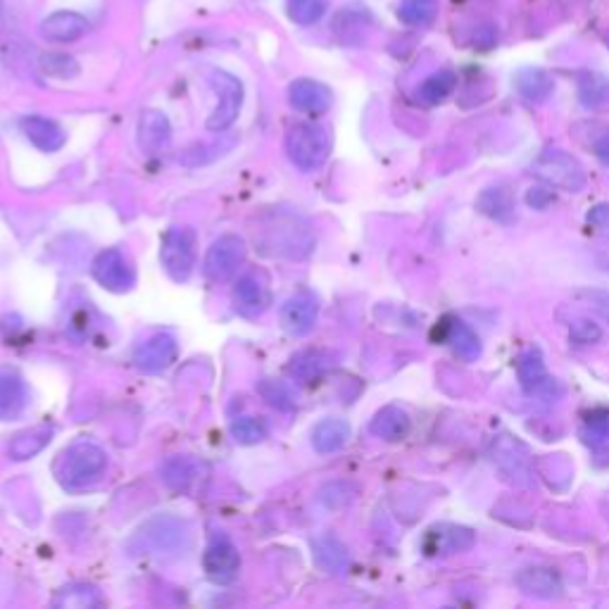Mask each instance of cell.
I'll use <instances>...</instances> for the list:
<instances>
[{
  "instance_id": "6da1fadb",
  "label": "cell",
  "mask_w": 609,
  "mask_h": 609,
  "mask_svg": "<svg viewBox=\"0 0 609 609\" xmlns=\"http://www.w3.org/2000/svg\"><path fill=\"white\" fill-rule=\"evenodd\" d=\"M105 472H108V455L93 443H74L62 452L55 464L58 481L67 491H84L103 479Z\"/></svg>"
},
{
  "instance_id": "7a4b0ae2",
  "label": "cell",
  "mask_w": 609,
  "mask_h": 609,
  "mask_svg": "<svg viewBox=\"0 0 609 609\" xmlns=\"http://www.w3.org/2000/svg\"><path fill=\"white\" fill-rule=\"evenodd\" d=\"M286 153L298 169H303V172H315V169H319L329 160V131H326L322 124H295L286 134Z\"/></svg>"
},
{
  "instance_id": "3957f363",
  "label": "cell",
  "mask_w": 609,
  "mask_h": 609,
  "mask_svg": "<svg viewBox=\"0 0 609 609\" xmlns=\"http://www.w3.org/2000/svg\"><path fill=\"white\" fill-rule=\"evenodd\" d=\"M533 177L541 179L550 188H560V191L579 193L586 186V169L576 158H571L564 150H543L531 165Z\"/></svg>"
},
{
  "instance_id": "277c9868",
  "label": "cell",
  "mask_w": 609,
  "mask_h": 609,
  "mask_svg": "<svg viewBox=\"0 0 609 609\" xmlns=\"http://www.w3.org/2000/svg\"><path fill=\"white\" fill-rule=\"evenodd\" d=\"M160 260L165 272L172 276L177 284L191 279L193 267H196V238L191 229H172L162 238Z\"/></svg>"
},
{
  "instance_id": "5b68a950",
  "label": "cell",
  "mask_w": 609,
  "mask_h": 609,
  "mask_svg": "<svg viewBox=\"0 0 609 609\" xmlns=\"http://www.w3.org/2000/svg\"><path fill=\"white\" fill-rule=\"evenodd\" d=\"M246 241L241 236L226 234L212 243L205 255V274L210 281H229L234 279L238 269L246 262Z\"/></svg>"
},
{
  "instance_id": "8992f818",
  "label": "cell",
  "mask_w": 609,
  "mask_h": 609,
  "mask_svg": "<svg viewBox=\"0 0 609 609\" xmlns=\"http://www.w3.org/2000/svg\"><path fill=\"white\" fill-rule=\"evenodd\" d=\"M91 269H93V279L112 293L131 291L136 284L134 262H131L129 255L122 253L119 248H108L103 250V253H98Z\"/></svg>"
},
{
  "instance_id": "52a82bcc",
  "label": "cell",
  "mask_w": 609,
  "mask_h": 609,
  "mask_svg": "<svg viewBox=\"0 0 609 609\" xmlns=\"http://www.w3.org/2000/svg\"><path fill=\"white\" fill-rule=\"evenodd\" d=\"M210 81H212V86H215L219 103H217L215 112L210 115V119H207V129L224 131L236 122L238 112H241L243 86H241V81L226 72H212Z\"/></svg>"
},
{
  "instance_id": "ba28073f",
  "label": "cell",
  "mask_w": 609,
  "mask_h": 609,
  "mask_svg": "<svg viewBox=\"0 0 609 609\" xmlns=\"http://www.w3.org/2000/svg\"><path fill=\"white\" fill-rule=\"evenodd\" d=\"M205 574L215 583H231L241 569V555H238L236 545L226 538H217L207 545L203 555Z\"/></svg>"
},
{
  "instance_id": "9c48e42d",
  "label": "cell",
  "mask_w": 609,
  "mask_h": 609,
  "mask_svg": "<svg viewBox=\"0 0 609 609\" xmlns=\"http://www.w3.org/2000/svg\"><path fill=\"white\" fill-rule=\"evenodd\" d=\"M177 353H179L177 338H174L172 334H155V336H150L146 343L138 345L134 362L141 372L158 374L177 360Z\"/></svg>"
},
{
  "instance_id": "30bf717a",
  "label": "cell",
  "mask_w": 609,
  "mask_h": 609,
  "mask_svg": "<svg viewBox=\"0 0 609 609\" xmlns=\"http://www.w3.org/2000/svg\"><path fill=\"white\" fill-rule=\"evenodd\" d=\"M234 307L241 317L257 319L265 315L269 307V286L262 276L246 274L236 281Z\"/></svg>"
},
{
  "instance_id": "8fae6325",
  "label": "cell",
  "mask_w": 609,
  "mask_h": 609,
  "mask_svg": "<svg viewBox=\"0 0 609 609\" xmlns=\"http://www.w3.org/2000/svg\"><path fill=\"white\" fill-rule=\"evenodd\" d=\"M319 305L310 293H298L281 307V324L291 336H307L317 324Z\"/></svg>"
},
{
  "instance_id": "7c38bea8",
  "label": "cell",
  "mask_w": 609,
  "mask_h": 609,
  "mask_svg": "<svg viewBox=\"0 0 609 609\" xmlns=\"http://www.w3.org/2000/svg\"><path fill=\"white\" fill-rule=\"evenodd\" d=\"M288 103L298 112H307V115H324L326 110L334 103V96L319 84L315 79H298L288 86Z\"/></svg>"
},
{
  "instance_id": "4fadbf2b",
  "label": "cell",
  "mask_w": 609,
  "mask_h": 609,
  "mask_svg": "<svg viewBox=\"0 0 609 609\" xmlns=\"http://www.w3.org/2000/svg\"><path fill=\"white\" fill-rule=\"evenodd\" d=\"M89 29H91V24L84 15H79V12H69V10L53 12V15L46 17V20L41 22V36L50 43L79 41Z\"/></svg>"
},
{
  "instance_id": "5bb4252c",
  "label": "cell",
  "mask_w": 609,
  "mask_h": 609,
  "mask_svg": "<svg viewBox=\"0 0 609 609\" xmlns=\"http://www.w3.org/2000/svg\"><path fill=\"white\" fill-rule=\"evenodd\" d=\"M474 545V533L464 526L441 524L431 529L424 538L426 555H455L464 552Z\"/></svg>"
},
{
  "instance_id": "9a60e30c",
  "label": "cell",
  "mask_w": 609,
  "mask_h": 609,
  "mask_svg": "<svg viewBox=\"0 0 609 609\" xmlns=\"http://www.w3.org/2000/svg\"><path fill=\"white\" fill-rule=\"evenodd\" d=\"M29 405V386L20 374L12 369H0V419L20 417Z\"/></svg>"
},
{
  "instance_id": "2e32d148",
  "label": "cell",
  "mask_w": 609,
  "mask_h": 609,
  "mask_svg": "<svg viewBox=\"0 0 609 609\" xmlns=\"http://www.w3.org/2000/svg\"><path fill=\"white\" fill-rule=\"evenodd\" d=\"M22 131L27 134V138L36 148L43 150V153H58V150L67 143L65 129L48 117H39V115L24 117Z\"/></svg>"
},
{
  "instance_id": "e0dca14e",
  "label": "cell",
  "mask_w": 609,
  "mask_h": 609,
  "mask_svg": "<svg viewBox=\"0 0 609 609\" xmlns=\"http://www.w3.org/2000/svg\"><path fill=\"white\" fill-rule=\"evenodd\" d=\"M169 138H172V127H169L167 115L160 110H146L138 119V146L146 153L155 155L162 148H167Z\"/></svg>"
},
{
  "instance_id": "ac0fdd59",
  "label": "cell",
  "mask_w": 609,
  "mask_h": 609,
  "mask_svg": "<svg viewBox=\"0 0 609 609\" xmlns=\"http://www.w3.org/2000/svg\"><path fill=\"white\" fill-rule=\"evenodd\" d=\"M369 431H372L376 438H381V441H388V443L403 441V438L410 436L412 419H410V414H407L405 410H400V407L388 405V407H384V410H379L374 414L372 424H369Z\"/></svg>"
},
{
  "instance_id": "d6986e66",
  "label": "cell",
  "mask_w": 609,
  "mask_h": 609,
  "mask_svg": "<svg viewBox=\"0 0 609 609\" xmlns=\"http://www.w3.org/2000/svg\"><path fill=\"white\" fill-rule=\"evenodd\" d=\"M517 586L524 590L526 595L541 600H555L562 595V581L555 571L548 567H531L517 574Z\"/></svg>"
},
{
  "instance_id": "ffe728a7",
  "label": "cell",
  "mask_w": 609,
  "mask_h": 609,
  "mask_svg": "<svg viewBox=\"0 0 609 609\" xmlns=\"http://www.w3.org/2000/svg\"><path fill=\"white\" fill-rule=\"evenodd\" d=\"M519 381L524 386L526 393L531 395H543L545 391H552L555 381L550 379L548 369H545V362L538 350H529L519 357Z\"/></svg>"
},
{
  "instance_id": "44dd1931",
  "label": "cell",
  "mask_w": 609,
  "mask_h": 609,
  "mask_svg": "<svg viewBox=\"0 0 609 609\" xmlns=\"http://www.w3.org/2000/svg\"><path fill=\"white\" fill-rule=\"evenodd\" d=\"M479 210L486 217L495 219L500 224H510L514 219V212H517V200H514L512 191L507 186H493L486 188L481 193L479 200H476Z\"/></svg>"
},
{
  "instance_id": "7402d4cb",
  "label": "cell",
  "mask_w": 609,
  "mask_h": 609,
  "mask_svg": "<svg viewBox=\"0 0 609 609\" xmlns=\"http://www.w3.org/2000/svg\"><path fill=\"white\" fill-rule=\"evenodd\" d=\"M350 438V424L345 419H322L312 431V445L319 455H331V452H338L348 443Z\"/></svg>"
},
{
  "instance_id": "603a6c76",
  "label": "cell",
  "mask_w": 609,
  "mask_h": 609,
  "mask_svg": "<svg viewBox=\"0 0 609 609\" xmlns=\"http://www.w3.org/2000/svg\"><path fill=\"white\" fill-rule=\"evenodd\" d=\"M445 341L450 343L452 353L464 362H476L481 357L479 336L474 334L472 326L460 322V319H452L448 326V334H445Z\"/></svg>"
},
{
  "instance_id": "cb8c5ba5",
  "label": "cell",
  "mask_w": 609,
  "mask_h": 609,
  "mask_svg": "<svg viewBox=\"0 0 609 609\" xmlns=\"http://www.w3.org/2000/svg\"><path fill=\"white\" fill-rule=\"evenodd\" d=\"M143 536H146V541L150 543V550L162 555V552H167V550H177L179 543L186 538V533H184V526H181L179 521L158 519L148 526Z\"/></svg>"
},
{
  "instance_id": "d4e9b609",
  "label": "cell",
  "mask_w": 609,
  "mask_h": 609,
  "mask_svg": "<svg viewBox=\"0 0 609 609\" xmlns=\"http://www.w3.org/2000/svg\"><path fill=\"white\" fill-rule=\"evenodd\" d=\"M312 550H315L317 567L329 571V574H341L350 562L345 545L334 536H319L317 541L312 543Z\"/></svg>"
},
{
  "instance_id": "484cf974",
  "label": "cell",
  "mask_w": 609,
  "mask_h": 609,
  "mask_svg": "<svg viewBox=\"0 0 609 609\" xmlns=\"http://www.w3.org/2000/svg\"><path fill=\"white\" fill-rule=\"evenodd\" d=\"M50 436H53V429L50 426H34V429L17 433L15 441L10 443V457L12 460H29V457L39 455V452L46 448L50 443Z\"/></svg>"
},
{
  "instance_id": "4316f807",
  "label": "cell",
  "mask_w": 609,
  "mask_h": 609,
  "mask_svg": "<svg viewBox=\"0 0 609 609\" xmlns=\"http://www.w3.org/2000/svg\"><path fill=\"white\" fill-rule=\"evenodd\" d=\"M457 86V74L450 69H441V72L431 74L429 79L422 81V86L417 89V100L424 105H438L455 91Z\"/></svg>"
},
{
  "instance_id": "83f0119b",
  "label": "cell",
  "mask_w": 609,
  "mask_h": 609,
  "mask_svg": "<svg viewBox=\"0 0 609 609\" xmlns=\"http://www.w3.org/2000/svg\"><path fill=\"white\" fill-rule=\"evenodd\" d=\"M438 15V0H400L398 17L407 27H429Z\"/></svg>"
},
{
  "instance_id": "f1b7e54d",
  "label": "cell",
  "mask_w": 609,
  "mask_h": 609,
  "mask_svg": "<svg viewBox=\"0 0 609 609\" xmlns=\"http://www.w3.org/2000/svg\"><path fill=\"white\" fill-rule=\"evenodd\" d=\"M517 89L521 96L533 100V103H543L552 93V79L541 69H526L517 77Z\"/></svg>"
},
{
  "instance_id": "f546056e",
  "label": "cell",
  "mask_w": 609,
  "mask_h": 609,
  "mask_svg": "<svg viewBox=\"0 0 609 609\" xmlns=\"http://www.w3.org/2000/svg\"><path fill=\"white\" fill-rule=\"evenodd\" d=\"M286 12L300 27H312L324 17L326 0H286Z\"/></svg>"
},
{
  "instance_id": "4dcf8cb0",
  "label": "cell",
  "mask_w": 609,
  "mask_h": 609,
  "mask_svg": "<svg viewBox=\"0 0 609 609\" xmlns=\"http://www.w3.org/2000/svg\"><path fill=\"white\" fill-rule=\"evenodd\" d=\"M326 364H329V360H326L324 353H319V350H307V353L293 357L291 374L298 376L300 381H312L324 372Z\"/></svg>"
},
{
  "instance_id": "1f68e13d",
  "label": "cell",
  "mask_w": 609,
  "mask_h": 609,
  "mask_svg": "<svg viewBox=\"0 0 609 609\" xmlns=\"http://www.w3.org/2000/svg\"><path fill=\"white\" fill-rule=\"evenodd\" d=\"M267 426L262 419L257 417H238L231 422V436L236 438V443L241 445H255L262 443L267 438Z\"/></svg>"
},
{
  "instance_id": "d6a6232c",
  "label": "cell",
  "mask_w": 609,
  "mask_h": 609,
  "mask_svg": "<svg viewBox=\"0 0 609 609\" xmlns=\"http://www.w3.org/2000/svg\"><path fill=\"white\" fill-rule=\"evenodd\" d=\"M257 391H260L262 398H265L272 407H276V410L288 412L295 407V395H293L291 388L284 384V381L265 379L260 384V388H257Z\"/></svg>"
},
{
  "instance_id": "836d02e7",
  "label": "cell",
  "mask_w": 609,
  "mask_h": 609,
  "mask_svg": "<svg viewBox=\"0 0 609 609\" xmlns=\"http://www.w3.org/2000/svg\"><path fill=\"white\" fill-rule=\"evenodd\" d=\"M581 129L586 131V134H581L583 143L593 150L595 155L602 162H607L609 165V127L607 124L602 122H588V124H581Z\"/></svg>"
},
{
  "instance_id": "e575fe53",
  "label": "cell",
  "mask_w": 609,
  "mask_h": 609,
  "mask_svg": "<svg viewBox=\"0 0 609 609\" xmlns=\"http://www.w3.org/2000/svg\"><path fill=\"white\" fill-rule=\"evenodd\" d=\"M355 495H357V488L353 486V483L336 481V483H329V486H324L322 491H319V502L329 507V510H338V507L350 505V502L355 500Z\"/></svg>"
},
{
  "instance_id": "d590c367",
  "label": "cell",
  "mask_w": 609,
  "mask_h": 609,
  "mask_svg": "<svg viewBox=\"0 0 609 609\" xmlns=\"http://www.w3.org/2000/svg\"><path fill=\"white\" fill-rule=\"evenodd\" d=\"M193 476H196V467L188 460H181V457L169 460L165 469H162V481H165L169 488H177V491L186 488L188 483L193 481Z\"/></svg>"
},
{
  "instance_id": "8d00e7d4",
  "label": "cell",
  "mask_w": 609,
  "mask_h": 609,
  "mask_svg": "<svg viewBox=\"0 0 609 609\" xmlns=\"http://www.w3.org/2000/svg\"><path fill=\"white\" fill-rule=\"evenodd\" d=\"M41 67H43V72L50 74V77H58V79H72L79 74L77 60L69 58V55H62V53L43 55Z\"/></svg>"
},
{
  "instance_id": "74e56055",
  "label": "cell",
  "mask_w": 609,
  "mask_h": 609,
  "mask_svg": "<svg viewBox=\"0 0 609 609\" xmlns=\"http://www.w3.org/2000/svg\"><path fill=\"white\" fill-rule=\"evenodd\" d=\"M569 336H571V341H576L579 345H590V343L600 341L602 329L593 322V319L574 317V322L569 324Z\"/></svg>"
},
{
  "instance_id": "f35d334b",
  "label": "cell",
  "mask_w": 609,
  "mask_h": 609,
  "mask_svg": "<svg viewBox=\"0 0 609 609\" xmlns=\"http://www.w3.org/2000/svg\"><path fill=\"white\" fill-rule=\"evenodd\" d=\"M58 605H67V607L98 605V593L93 588H69V590H65V593H62Z\"/></svg>"
},
{
  "instance_id": "ab89813d",
  "label": "cell",
  "mask_w": 609,
  "mask_h": 609,
  "mask_svg": "<svg viewBox=\"0 0 609 609\" xmlns=\"http://www.w3.org/2000/svg\"><path fill=\"white\" fill-rule=\"evenodd\" d=\"M588 426L593 429V436L598 438V441H609V414H605V417H593Z\"/></svg>"
},
{
  "instance_id": "60d3db41",
  "label": "cell",
  "mask_w": 609,
  "mask_h": 609,
  "mask_svg": "<svg viewBox=\"0 0 609 609\" xmlns=\"http://www.w3.org/2000/svg\"><path fill=\"white\" fill-rule=\"evenodd\" d=\"M583 295L609 319V291H586Z\"/></svg>"
},
{
  "instance_id": "b9f144b4",
  "label": "cell",
  "mask_w": 609,
  "mask_h": 609,
  "mask_svg": "<svg viewBox=\"0 0 609 609\" xmlns=\"http://www.w3.org/2000/svg\"><path fill=\"white\" fill-rule=\"evenodd\" d=\"M541 193H543L541 188H536V191H533V188H531V193H529V203H531L533 207H545V205L550 203V196H545V198H543Z\"/></svg>"
},
{
  "instance_id": "7bdbcfd3",
  "label": "cell",
  "mask_w": 609,
  "mask_h": 609,
  "mask_svg": "<svg viewBox=\"0 0 609 609\" xmlns=\"http://www.w3.org/2000/svg\"><path fill=\"white\" fill-rule=\"evenodd\" d=\"M0 5H3V0H0Z\"/></svg>"
}]
</instances>
